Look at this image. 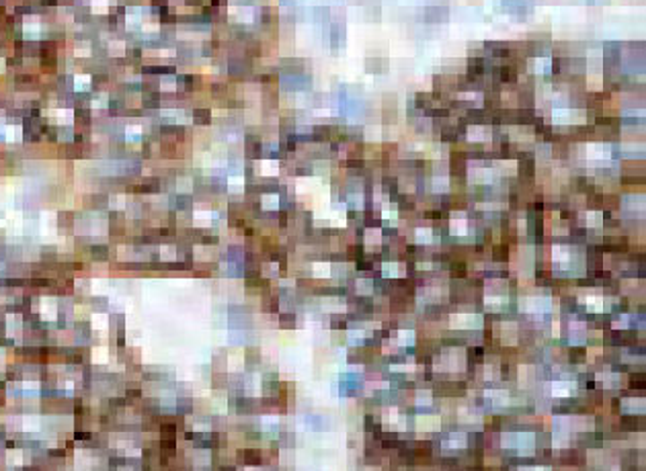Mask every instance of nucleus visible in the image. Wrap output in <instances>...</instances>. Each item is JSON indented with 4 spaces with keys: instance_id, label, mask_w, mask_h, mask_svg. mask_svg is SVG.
<instances>
[{
    "instance_id": "bb28decb",
    "label": "nucleus",
    "mask_w": 646,
    "mask_h": 471,
    "mask_svg": "<svg viewBox=\"0 0 646 471\" xmlns=\"http://www.w3.org/2000/svg\"><path fill=\"white\" fill-rule=\"evenodd\" d=\"M279 426V418L277 416H265L263 418V431H273V428Z\"/></svg>"
},
{
    "instance_id": "f03ea898",
    "label": "nucleus",
    "mask_w": 646,
    "mask_h": 471,
    "mask_svg": "<svg viewBox=\"0 0 646 471\" xmlns=\"http://www.w3.org/2000/svg\"><path fill=\"white\" fill-rule=\"evenodd\" d=\"M466 365V356L460 349H445L439 356V361L435 363L437 371H460Z\"/></svg>"
},
{
    "instance_id": "c756f323",
    "label": "nucleus",
    "mask_w": 646,
    "mask_h": 471,
    "mask_svg": "<svg viewBox=\"0 0 646 471\" xmlns=\"http://www.w3.org/2000/svg\"><path fill=\"white\" fill-rule=\"evenodd\" d=\"M482 375H484V379H494V377H499V369L494 365H486Z\"/></svg>"
},
{
    "instance_id": "a878e982",
    "label": "nucleus",
    "mask_w": 646,
    "mask_h": 471,
    "mask_svg": "<svg viewBox=\"0 0 646 471\" xmlns=\"http://www.w3.org/2000/svg\"><path fill=\"white\" fill-rule=\"evenodd\" d=\"M419 367L415 363H402V365H392V371L396 373H412V371H417Z\"/></svg>"
},
{
    "instance_id": "6e6552de",
    "label": "nucleus",
    "mask_w": 646,
    "mask_h": 471,
    "mask_svg": "<svg viewBox=\"0 0 646 471\" xmlns=\"http://www.w3.org/2000/svg\"><path fill=\"white\" fill-rule=\"evenodd\" d=\"M468 445V438H466L464 432H451L441 440V447L443 451H458V449H466Z\"/></svg>"
},
{
    "instance_id": "393cba45",
    "label": "nucleus",
    "mask_w": 646,
    "mask_h": 471,
    "mask_svg": "<svg viewBox=\"0 0 646 471\" xmlns=\"http://www.w3.org/2000/svg\"><path fill=\"white\" fill-rule=\"evenodd\" d=\"M372 289H374V283L369 281V279H359V281H357V291H359V293H372Z\"/></svg>"
},
{
    "instance_id": "a211bd4d",
    "label": "nucleus",
    "mask_w": 646,
    "mask_h": 471,
    "mask_svg": "<svg viewBox=\"0 0 646 471\" xmlns=\"http://www.w3.org/2000/svg\"><path fill=\"white\" fill-rule=\"evenodd\" d=\"M394 342L398 346H410L412 342H415V332H412V330H398Z\"/></svg>"
},
{
    "instance_id": "2eb2a0df",
    "label": "nucleus",
    "mask_w": 646,
    "mask_h": 471,
    "mask_svg": "<svg viewBox=\"0 0 646 471\" xmlns=\"http://www.w3.org/2000/svg\"><path fill=\"white\" fill-rule=\"evenodd\" d=\"M322 308L326 312H345V299H341V297H326V299H322Z\"/></svg>"
},
{
    "instance_id": "39448f33",
    "label": "nucleus",
    "mask_w": 646,
    "mask_h": 471,
    "mask_svg": "<svg viewBox=\"0 0 646 471\" xmlns=\"http://www.w3.org/2000/svg\"><path fill=\"white\" fill-rule=\"evenodd\" d=\"M484 397L494 408H505L511 401V393L507 390H503V387H490V390L484 392Z\"/></svg>"
},
{
    "instance_id": "ddd939ff",
    "label": "nucleus",
    "mask_w": 646,
    "mask_h": 471,
    "mask_svg": "<svg viewBox=\"0 0 646 471\" xmlns=\"http://www.w3.org/2000/svg\"><path fill=\"white\" fill-rule=\"evenodd\" d=\"M449 226H451L453 234H466V230H468V219H466V215H462V213H456L451 217Z\"/></svg>"
},
{
    "instance_id": "1a4fd4ad",
    "label": "nucleus",
    "mask_w": 646,
    "mask_h": 471,
    "mask_svg": "<svg viewBox=\"0 0 646 471\" xmlns=\"http://www.w3.org/2000/svg\"><path fill=\"white\" fill-rule=\"evenodd\" d=\"M415 426L419 432H433L441 426V418L439 416H417Z\"/></svg>"
},
{
    "instance_id": "412c9836",
    "label": "nucleus",
    "mask_w": 646,
    "mask_h": 471,
    "mask_svg": "<svg viewBox=\"0 0 646 471\" xmlns=\"http://www.w3.org/2000/svg\"><path fill=\"white\" fill-rule=\"evenodd\" d=\"M347 338H349L351 344H359V342L365 338V330H363V328H349Z\"/></svg>"
},
{
    "instance_id": "7ed1b4c3",
    "label": "nucleus",
    "mask_w": 646,
    "mask_h": 471,
    "mask_svg": "<svg viewBox=\"0 0 646 471\" xmlns=\"http://www.w3.org/2000/svg\"><path fill=\"white\" fill-rule=\"evenodd\" d=\"M449 326L458 330H476L482 328V317L478 314H453L449 315Z\"/></svg>"
},
{
    "instance_id": "aec40b11",
    "label": "nucleus",
    "mask_w": 646,
    "mask_h": 471,
    "mask_svg": "<svg viewBox=\"0 0 646 471\" xmlns=\"http://www.w3.org/2000/svg\"><path fill=\"white\" fill-rule=\"evenodd\" d=\"M380 240H382V232H380V228H367V230H365V242H367L369 246H378Z\"/></svg>"
},
{
    "instance_id": "6ab92c4d",
    "label": "nucleus",
    "mask_w": 646,
    "mask_h": 471,
    "mask_svg": "<svg viewBox=\"0 0 646 471\" xmlns=\"http://www.w3.org/2000/svg\"><path fill=\"white\" fill-rule=\"evenodd\" d=\"M415 238H417V242H421V244H429V242H433L435 234H433L431 228H417Z\"/></svg>"
},
{
    "instance_id": "b1692460",
    "label": "nucleus",
    "mask_w": 646,
    "mask_h": 471,
    "mask_svg": "<svg viewBox=\"0 0 646 471\" xmlns=\"http://www.w3.org/2000/svg\"><path fill=\"white\" fill-rule=\"evenodd\" d=\"M431 399H433L431 392H427V390H417V404H419V406H429V404H431Z\"/></svg>"
},
{
    "instance_id": "20e7f679",
    "label": "nucleus",
    "mask_w": 646,
    "mask_h": 471,
    "mask_svg": "<svg viewBox=\"0 0 646 471\" xmlns=\"http://www.w3.org/2000/svg\"><path fill=\"white\" fill-rule=\"evenodd\" d=\"M382 418H384V424H386L388 428H394V431H402V428L406 426L404 422V416L400 414V410H398L396 406H388V408H384L382 412Z\"/></svg>"
},
{
    "instance_id": "9b49d317",
    "label": "nucleus",
    "mask_w": 646,
    "mask_h": 471,
    "mask_svg": "<svg viewBox=\"0 0 646 471\" xmlns=\"http://www.w3.org/2000/svg\"><path fill=\"white\" fill-rule=\"evenodd\" d=\"M583 301L589 312H603L605 310V299L601 295H583Z\"/></svg>"
},
{
    "instance_id": "cd10ccee",
    "label": "nucleus",
    "mask_w": 646,
    "mask_h": 471,
    "mask_svg": "<svg viewBox=\"0 0 646 471\" xmlns=\"http://www.w3.org/2000/svg\"><path fill=\"white\" fill-rule=\"evenodd\" d=\"M396 213H398V209H396V205H394V203L386 205V207L382 209V217H384V219H396Z\"/></svg>"
},
{
    "instance_id": "c85d7f7f",
    "label": "nucleus",
    "mask_w": 646,
    "mask_h": 471,
    "mask_svg": "<svg viewBox=\"0 0 646 471\" xmlns=\"http://www.w3.org/2000/svg\"><path fill=\"white\" fill-rule=\"evenodd\" d=\"M195 121L197 123H208L210 121V111L208 109H197L195 111Z\"/></svg>"
},
{
    "instance_id": "4be33fe9",
    "label": "nucleus",
    "mask_w": 646,
    "mask_h": 471,
    "mask_svg": "<svg viewBox=\"0 0 646 471\" xmlns=\"http://www.w3.org/2000/svg\"><path fill=\"white\" fill-rule=\"evenodd\" d=\"M312 271L316 276H328L331 275V265H328V262H314Z\"/></svg>"
},
{
    "instance_id": "5701e85b",
    "label": "nucleus",
    "mask_w": 646,
    "mask_h": 471,
    "mask_svg": "<svg viewBox=\"0 0 646 471\" xmlns=\"http://www.w3.org/2000/svg\"><path fill=\"white\" fill-rule=\"evenodd\" d=\"M601 221H603L601 211H587V226L595 228V226H601Z\"/></svg>"
},
{
    "instance_id": "f8f14e48",
    "label": "nucleus",
    "mask_w": 646,
    "mask_h": 471,
    "mask_svg": "<svg viewBox=\"0 0 646 471\" xmlns=\"http://www.w3.org/2000/svg\"><path fill=\"white\" fill-rule=\"evenodd\" d=\"M501 336H503L505 344H515L517 342V326L511 322L501 324Z\"/></svg>"
},
{
    "instance_id": "f257e3e1",
    "label": "nucleus",
    "mask_w": 646,
    "mask_h": 471,
    "mask_svg": "<svg viewBox=\"0 0 646 471\" xmlns=\"http://www.w3.org/2000/svg\"><path fill=\"white\" fill-rule=\"evenodd\" d=\"M501 447L519 451L521 455H529L535 449V436L531 432H505L501 434Z\"/></svg>"
},
{
    "instance_id": "0eeeda50",
    "label": "nucleus",
    "mask_w": 646,
    "mask_h": 471,
    "mask_svg": "<svg viewBox=\"0 0 646 471\" xmlns=\"http://www.w3.org/2000/svg\"><path fill=\"white\" fill-rule=\"evenodd\" d=\"M576 392L574 381H552L550 383V395L552 397H570Z\"/></svg>"
},
{
    "instance_id": "7c9ffc66",
    "label": "nucleus",
    "mask_w": 646,
    "mask_h": 471,
    "mask_svg": "<svg viewBox=\"0 0 646 471\" xmlns=\"http://www.w3.org/2000/svg\"><path fill=\"white\" fill-rule=\"evenodd\" d=\"M515 471H550V467H544V465H523V467H517Z\"/></svg>"
},
{
    "instance_id": "423d86ee",
    "label": "nucleus",
    "mask_w": 646,
    "mask_h": 471,
    "mask_svg": "<svg viewBox=\"0 0 646 471\" xmlns=\"http://www.w3.org/2000/svg\"><path fill=\"white\" fill-rule=\"evenodd\" d=\"M550 308V297H523L521 299V310L523 312H546Z\"/></svg>"
},
{
    "instance_id": "dca6fc26",
    "label": "nucleus",
    "mask_w": 646,
    "mask_h": 471,
    "mask_svg": "<svg viewBox=\"0 0 646 471\" xmlns=\"http://www.w3.org/2000/svg\"><path fill=\"white\" fill-rule=\"evenodd\" d=\"M460 420L464 424H480V414L472 408H460Z\"/></svg>"
},
{
    "instance_id": "f3484780",
    "label": "nucleus",
    "mask_w": 646,
    "mask_h": 471,
    "mask_svg": "<svg viewBox=\"0 0 646 471\" xmlns=\"http://www.w3.org/2000/svg\"><path fill=\"white\" fill-rule=\"evenodd\" d=\"M382 271H384L386 276H402L404 275V265H400V262H384Z\"/></svg>"
},
{
    "instance_id": "9d476101",
    "label": "nucleus",
    "mask_w": 646,
    "mask_h": 471,
    "mask_svg": "<svg viewBox=\"0 0 646 471\" xmlns=\"http://www.w3.org/2000/svg\"><path fill=\"white\" fill-rule=\"evenodd\" d=\"M622 408H624V412H630V414H644L646 399H642V397H626L622 401Z\"/></svg>"
},
{
    "instance_id": "4468645a",
    "label": "nucleus",
    "mask_w": 646,
    "mask_h": 471,
    "mask_svg": "<svg viewBox=\"0 0 646 471\" xmlns=\"http://www.w3.org/2000/svg\"><path fill=\"white\" fill-rule=\"evenodd\" d=\"M597 379L603 385H605V387H615L617 383L622 381V377L617 375V373H613V371H601V373H597Z\"/></svg>"
}]
</instances>
